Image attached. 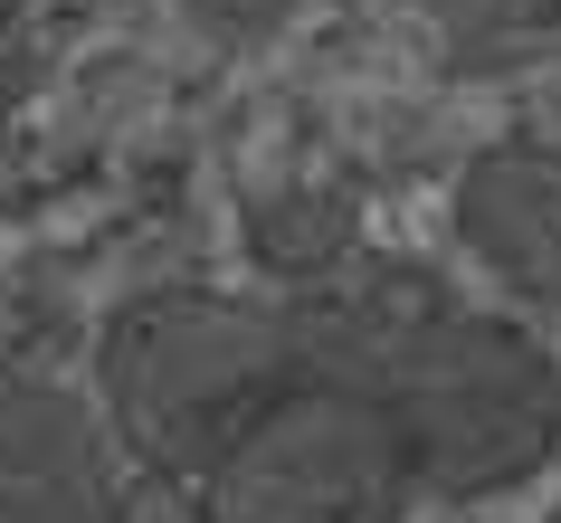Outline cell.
<instances>
[{"label":"cell","mask_w":561,"mask_h":523,"mask_svg":"<svg viewBox=\"0 0 561 523\" xmlns=\"http://www.w3.org/2000/svg\"><path fill=\"white\" fill-rule=\"evenodd\" d=\"M286 10H296V0H191V20L219 30V38H266Z\"/></svg>","instance_id":"obj_5"},{"label":"cell","mask_w":561,"mask_h":523,"mask_svg":"<svg viewBox=\"0 0 561 523\" xmlns=\"http://www.w3.org/2000/svg\"><path fill=\"white\" fill-rule=\"evenodd\" d=\"M552 523H561V514H552Z\"/></svg>","instance_id":"obj_7"},{"label":"cell","mask_w":561,"mask_h":523,"mask_svg":"<svg viewBox=\"0 0 561 523\" xmlns=\"http://www.w3.org/2000/svg\"><path fill=\"white\" fill-rule=\"evenodd\" d=\"M305 305L324 315L333 352L400 419L428 504L504 494L561 447V362L514 315H485L410 266L343 276Z\"/></svg>","instance_id":"obj_2"},{"label":"cell","mask_w":561,"mask_h":523,"mask_svg":"<svg viewBox=\"0 0 561 523\" xmlns=\"http://www.w3.org/2000/svg\"><path fill=\"white\" fill-rule=\"evenodd\" d=\"M124 486L134 466L77 380H0V523H124Z\"/></svg>","instance_id":"obj_3"},{"label":"cell","mask_w":561,"mask_h":523,"mask_svg":"<svg viewBox=\"0 0 561 523\" xmlns=\"http://www.w3.org/2000/svg\"><path fill=\"white\" fill-rule=\"evenodd\" d=\"M115 457L201 523H410L419 457L305 295L152 286L95 333Z\"/></svg>","instance_id":"obj_1"},{"label":"cell","mask_w":561,"mask_h":523,"mask_svg":"<svg viewBox=\"0 0 561 523\" xmlns=\"http://www.w3.org/2000/svg\"><path fill=\"white\" fill-rule=\"evenodd\" d=\"M447 229L504 295L561 315V144L542 134H495L447 191Z\"/></svg>","instance_id":"obj_4"},{"label":"cell","mask_w":561,"mask_h":523,"mask_svg":"<svg viewBox=\"0 0 561 523\" xmlns=\"http://www.w3.org/2000/svg\"><path fill=\"white\" fill-rule=\"evenodd\" d=\"M124 523H201V514H191V504H181L172 486H152V476H134V486H124Z\"/></svg>","instance_id":"obj_6"}]
</instances>
